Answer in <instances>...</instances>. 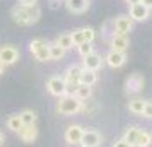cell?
Wrapping results in <instances>:
<instances>
[{
    "label": "cell",
    "instance_id": "6da1fadb",
    "mask_svg": "<svg viewBox=\"0 0 152 147\" xmlns=\"http://www.w3.org/2000/svg\"><path fill=\"white\" fill-rule=\"evenodd\" d=\"M10 15L17 24L21 26H29L39 21L41 17V9L39 5H33V7H24V5H15L10 10Z\"/></svg>",
    "mask_w": 152,
    "mask_h": 147
},
{
    "label": "cell",
    "instance_id": "7a4b0ae2",
    "mask_svg": "<svg viewBox=\"0 0 152 147\" xmlns=\"http://www.w3.org/2000/svg\"><path fill=\"white\" fill-rule=\"evenodd\" d=\"M82 106L84 101L77 99L75 96H62L56 103V111L60 115H77L82 111Z\"/></svg>",
    "mask_w": 152,
    "mask_h": 147
},
{
    "label": "cell",
    "instance_id": "3957f363",
    "mask_svg": "<svg viewBox=\"0 0 152 147\" xmlns=\"http://www.w3.org/2000/svg\"><path fill=\"white\" fill-rule=\"evenodd\" d=\"M29 51L33 53L38 62H48L50 60V43H46L41 38H36L29 43Z\"/></svg>",
    "mask_w": 152,
    "mask_h": 147
},
{
    "label": "cell",
    "instance_id": "277c9868",
    "mask_svg": "<svg viewBox=\"0 0 152 147\" xmlns=\"http://www.w3.org/2000/svg\"><path fill=\"white\" fill-rule=\"evenodd\" d=\"M19 56H21L19 50L15 48V46H12V45H4V46H0V62L4 63L5 67L14 65V63L19 60Z\"/></svg>",
    "mask_w": 152,
    "mask_h": 147
},
{
    "label": "cell",
    "instance_id": "5b68a950",
    "mask_svg": "<svg viewBox=\"0 0 152 147\" xmlns=\"http://www.w3.org/2000/svg\"><path fill=\"white\" fill-rule=\"evenodd\" d=\"M46 89H48L50 94H53V96H56V98H62V96H65L67 84H65L63 77L53 75V77H50L48 80H46Z\"/></svg>",
    "mask_w": 152,
    "mask_h": 147
},
{
    "label": "cell",
    "instance_id": "8992f818",
    "mask_svg": "<svg viewBox=\"0 0 152 147\" xmlns=\"http://www.w3.org/2000/svg\"><path fill=\"white\" fill-rule=\"evenodd\" d=\"M104 62L111 69H120L126 62V53L125 51H116V50H110L106 53V56H104Z\"/></svg>",
    "mask_w": 152,
    "mask_h": 147
},
{
    "label": "cell",
    "instance_id": "52a82bcc",
    "mask_svg": "<svg viewBox=\"0 0 152 147\" xmlns=\"http://www.w3.org/2000/svg\"><path fill=\"white\" fill-rule=\"evenodd\" d=\"M113 28H115V33H118V34H126L133 28V21H132L130 15L121 14L113 19Z\"/></svg>",
    "mask_w": 152,
    "mask_h": 147
},
{
    "label": "cell",
    "instance_id": "ba28073f",
    "mask_svg": "<svg viewBox=\"0 0 152 147\" xmlns=\"http://www.w3.org/2000/svg\"><path fill=\"white\" fill-rule=\"evenodd\" d=\"M144 89V77L140 74H130L125 80V91L128 94H137Z\"/></svg>",
    "mask_w": 152,
    "mask_h": 147
},
{
    "label": "cell",
    "instance_id": "9c48e42d",
    "mask_svg": "<svg viewBox=\"0 0 152 147\" xmlns=\"http://www.w3.org/2000/svg\"><path fill=\"white\" fill-rule=\"evenodd\" d=\"M128 15L132 17V21H138V22L147 21L149 15H151V9L145 7L144 4H133L128 9Z\"/></svg>",
    "mask_w": 152,
    "mask_h": 147
},
{
    "label": "cell",
    "instance_id": "30bf717a",
    "mask_svg": "<svg viewBox=\"0 0 152 147\" xmlns=\"http://www.w3.org/2000/svg\"><path fill=\"white\" fill-rule=\"evenodd\" d=\"M84 60H82V69L84 70H94V72H97V70L103 67V63H104V58L99 53H91V55L87 56H82Z\"/></svg>",
    "mask_w": 152,
    "mask_h": 147
},
{
    "label": "cell",
    "instance_id": "8fae6325",
    "mask_svg": "<svg viewBox=\"0 0 152 147\" xmlns=\"http://www.w3.org/2000/svg\"><path fill=\"white\" fill-rule=\"evenodd\" d=\"M101 142H103V135L97 130H84L82 140H80L82 147H99Z\"/></svg>",
    "mask_w": 152,
    "mask_h": 147
},
{
    "label": "cell",
    "instance_id": "7c38bea8",
    "mask_svg": "<svg viewBox=\"0 0 152 147\" xmlns=\"http://www.w3.org/2000/svg\"><path fill=\"white\" fill-rule=\"evenodd\" d=\"M84 135V127L80 125H70L67 130H65V142L70 144V146H75V144H80Z\"/></svg>",
    "mask_w": 152,
    "mask_h": 147
},
{
    "label": "cell",
    "instance_id": "4fadbf2b",
    "mask_svg": "<svg viewBox=\"0 0 152 147\" xmlns=\"http://www.w3.org/2000/svg\"><path fill=\"white\" fill-rule=\"evenodd\" d=\"M80 74L82 67L80 65H69L63 72V80L65 84H80Z\"/></svg>",
    "mask_w": 152,
    "mask_h": 147
},
{
    "label": "cell",
    "instance_id": "5bb4252c",
    "mask_svg": "<svg viewBox=\"0 0 152 147\" xmlns=\"http://www.w3.org/2000/svg\"><path fill=\"white\" fill-rule=\"evenodd\" d=\"M128 45H130V39H128V36L126 34H118V33H115V34L110 38L111 50H116V51H126Z\"/></svg>",
    "mask_w": 152,
    "mask_h": 147
},
{
    "label": "cell",
    "instance_id": "9a60e30c",
    "mask_svg": "<svg viewBox=\"0 0 152 147\" xmlns=\"http://www.w3.org/2000/svg\"><path fill=\"white\" fill-rule=\"evenodd\" d=\"M65 5L72 14H84L89 9V0H65Z\"/></svg>",
    "mask_w": 152,
    "mask_h": 147
},
{
    "label": "cell",
    "instance_id": "2e32d148",
    "mask_svg": "<svg viewBox=\"0 0 152 147\" xmlns=\"http://www.w3.org/2000/svg\"><path fill=\"white\" fill-rule=\"evenodd\" d=\"M19 137H21V140L26 142V144L34 142L36 137H38V128H36V125H24L21 128V132H19Z\"/></svg>",
    "mask_w": 152,
    "mask_h": 147
},
{
    "label": "cell",
    "instance_id": "e0dca14e",
    "mask_svg": "<svg viewBox=\"0 0 152 147\" xmlns=\"http://www.w3.org/2000/svg\"><path fill=\"white\" fill-rule=\"evenodd\" d=\"M138 133H140V128L135 125H132V127H126L125 128V132H123V137L121 139H125L130 146L135 147V144H137V137H138Z\"/></svg>",
    "mask_w": 152,
    "mask_h": 147
},
{
    "label": "cell",
    "instance_id": "ac0fdd59",
    "mask_svg": "<svg viewBox=\"0 0 152 147\" xmlns=\"http://www.w3.org/2000/svg\"><path fill=\"white\" fill-rule=\"evenodd\" d=\"M55 43L58 46H62L65 51H69V50L74 48V41H72V34H70V33H62V34H58Z\"/></svg>",
    "mask_w": 152,
    "mask_h": 147
},
{
    "label": "cell",
    "instance_id": "d6986e66",
    "mask_svg": "<svg viewBox=\"0 0 152 147\" xmlns=\"http://www.w3.org/2000/svg\"><path fill=\"white\" fill-rule=\"evenodd\" d=\"M96 82H97V72H94V70H84L82 69V74H80V84L92 87Z\"/></svg>",
    "mask_w": 152,
    "mask_h": 147
},
{
    "label": "cell",
    "instance_id": "ffe728a7",
    "mask_svg": "<svg viewBox=\"0 0 152 147\" xmlns=\"http://www.w3.org/2000/svg\"><path fill=\"white\" fill-rule=\"evenodd\" d=\"M145 99L142 98H133L128 101V111L133 113V115H142V111H144V106H145Z\"/></svg>",
    "mask_w": 152,
    "mask_h": 147
},
{
    "label": "cell",
    "instance_id": "44dd1931",
    "mask_svg": "<svg viewBox=\"0 0 152 147\" xmlns=\"http://www.w3.org/2000/svg\"><path fill=\"white\" fill-rule=\"evenodd\" d=\"M7 128L10 130V132H15V133H19L21 132V128L24 125H22V121H21V118H19V115H10L7 118Z\"/></svg>",
    "mask_w": 152,
    "mask_h": 147
},
{
    "label": "cell",
    "instance_id": "7402d4cb",
    "mask_svg": "<svg viewBox=\"0 0 152 147\" xmlns=\"http://www.w3.org/2000/svg\"><path fill=\"white\" fill-rule=\"evenodd\" d=\"M19 118H21L22 125H36V113L33 110H22L19 113Z\"/></svg>",
    "mask_w": 152,
    "mask_h": 147
},
{
    "label": "cell",
    "instance_id": "603a6c76",
    "mask_svg": "<svg viewBox=\"0 0 152 147\" xmlns=\"http://www.w3.org/2000/svg\"><path fill=\"white\" fill-rule=\"evenodd\" d=\"M91 96H92V89H91L89 86H84V84H79L75 89V98L80 99V101H87V99H91Z\"/></svg>",
    "mask_w": 152,
    "mask_h": 147
},
{
    "label": "cell",
    "instance_id": "cb8c5ba5",
    "mask_svg": "<svg viewBox=\"0 0 152 147\" xmlns=\"http://www.w3.org/2000/svg\"><path fill=\"white\" fill-rule=\"evenodd\" d=\"M65 53L67 51L62 46H58L56 43H50V60H62Z\"/></svg>",
    "mask_w": 152,
    "mask_h": 147
},
{
    "label": "cell",
    "instance_id": "d4e9b609",
    "mask_svg": "<svg viewBox=\"0 0 152 147\" xmlns=\"http://www.w3.org/2000/svg\"><path fill=\"white\" fill-rule=\"evenodd\" d=\"M151 144H152V135L149 132H145V130H140L135 147H149Z\"/></svg>",
    "mask_w": 152,
    "mask_h": 147
},
{
    "label": "cell",
    "instance_id": "484cf974",
    "mask_svg": "<svg viewBox=\"0 0 152 147\" xmlns=\"http://www.w3.org/2000/svg\"><path fill=\"white\" fill-rule=\"evenodd\" d=\"M77 50H79L80 56H87V55H91V53H94V46H92V43H82V45L77 46Z\"/></svg>",
    "mask_w": 152,
    "mask_h": 147
},
{
    "label": "cell",
    "instance_id": "4316f807",
    "mask_svg": "<svg viewBox=\"0 0 152 147\" xmlns=\"http://www.w3.org/2000/svg\"><path fill=\"white\" fill-rule=\"evenodd\" d=\"M72 34V41H74V46H79V45H82L84 41V34H82V28L79 29H74V33H70Z\"/></svg>",
    "mask_w": 152,
    "mask_h": 147
},
{
    "label": "cell",
    "instance_id": "83f0119b",
    "mask_svg": "<svg viewBox=\"0 0 152 147\" xmlns=\"http://www.w3.org/2000/svg\"><path fill=\"white\" fill-rule=\"evenodd\" d=\"M97 108H99V106H97L96 101H87V105L82 106V111L87 113L89 116H94V115H96V111H97Z\"/></svg>",
    "mask_w": 152,
    "mask_h": 147
},
{
    "label": "cell",
    "instance_id": "f1b7e54d",
    "mask_svg": "<svg viewBox=\"0 0 152 147\" xmlns=\"http://www.w3.org/2000/svg\"><path fill=\"white\" fill-rule=\"evenodd\" d=\"M82 34H84V41L86 43H92L96 38V31L92 28H82Z\"/></svg>",
    "mask_w": 152,
    "mask_h": 147
},
{
    "label": "cell",
    "instance_id": "f546056e",
    "mask_svg": "<svg viewBox=\"0 0 152 147\" xmlns=\"http://www.w3.org/2000/svg\"><path fill=\"white\" fill-rule=\"evenodd\" d=\"M140 116H144V118H147V120H152V101H147V103H145L144 111H142Z\"/></svg>",
    "mask_w": 152,
    "mask_h": 147
},
{
    "label": "cell",
    "instance_id": "4dcf8cb0",
    "mask_svg": "<svg viewBox=\"0 0 152 147\" xmlns=\"http://www.w3.org/2000/svg\"><path fill=\"white\" fill-rule=\"evenodd\" d=\"M113 147H133V146H130L125 139H118V140L113 142Z\"/></svg>",
    "mask_w": 152,
    "mask_h": 147
},
{
    "label": "cell",
    "instance_id": "1f68e13d",
    "mask_svg": "<svg viewBox=\"0 0 152 147\" xmlns=\"http://www.w3.org/2000/svg\"><path fill=\"white\" fill-rule=\"evenodd\" d=\"M19 5H24V7H33V5H38V0H17Z\"/></svg>",
    "mask_w": 152,
    "mask_h": 147
},
{
    "label": "cell",
    "instance_id": "d6a6232c",
    "mask_svg": "<svg viewBox=\"0 0 152 147\" xmlns=\"http://www.w3.org/2000/svg\"><path fill=\"white\" fill-rule=\"evenodd\" d=\"M140 4H144L145 7L152 9V0H140Z\"/></svg>",
    "mask_w": 152,
    "mask_h": 147
},
{
    "label": "cell",
    "instance_id": "836d02e7",
    "mask_svg": "<svg viewBox=\"0 0 152 147\" xmlns=\"http://www.w3.org/2000/svg\"><path fill=\"white\" fill-rule=\"evenodd\" d=\"M128 5H133V4H140V0H125Z\"/></svg>",
    "mask_w": 152,
    "mask_h": 147
},
{
    "label": "cell",
    "instance_id": "e575fe53",
    "mask_svg": "<svg viewBox=\"0 0 152 147\" xmlns=\"http://www.w3.org/2000/svg\"><path fill=\"white\" fill-rule=\"evenodd\" d=\"M5 142V137H4V133H2V130H0V146Z\"/></svg>",
    "mask_w": 152,
    "mask_h": 147
},
{
    "label": "cell",
    "instance_id": "d590c367",
    "mask_svg": "<svg viewBox=\"0 0 152 147\" xmlns=\"http://www.w3.org/2000/svg\"><path fill=\"white\" fill-rule=\"evenodd\" d=\"M4 70H5V65H4V63L0 62V75H2V74H4Z\"/></svg>",
    "mask_w": 152,
    "mask_h": 147
},
{
    "label": "cell",
    "instance_id": "8d00e7d4",
    "mask_svg": "<svg viewBox=\"0 0 152 147\" xmlns=\"http://www.w3.org/2000/svg\"><path fill=\"white\" fill-rule=\"evenodd\" d=\"M50 2H55V4H58V2H60V0H50Z\"/></svg>",
    "mask_w": 152,
    "mask_h": 147
}]
</instances>
